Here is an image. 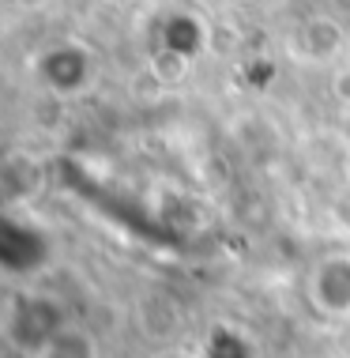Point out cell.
Returning <instances> with one entry per match:
<instances>
[{"mask_svg":"<svg viewBox=\"0 0 350 358\" xmlns=\"http://www.w3.org/2000/svg\"><path fill=\"white\" fill-rule=\"evenodd\" d=\"M309 298L324 309V313H350V260L332 257L320 260L316 272L309 275Z\"/></svg>","mask_w":350,"mask_h":358,"instance_id":"1","label":"cell"},{"mask_svg":"<svg viewBox=\"0 0 350 358\" xmlns=\"http://www.w3.org/2000/svg\"><path fill=\"white\" fill-rule=\"evenodd\" d=\"M136 321H140V332L147 336V340L166 347L173 336L181 332L184 313L170 294H147V298H140V306H136Z\"/></svg>","mask_w":350,"mask_h":358,"instance_id":"2","label":"cell"},{"mask_svg":"<svg viewBox=\"0 0 350 358\" xmlns=\"http://www.w3.org/2000/svg\"><path fill=\"white\" fill-rule=\"evenodd\" d=\"M34 358H102V347L87 328L80 324H61L42 340Z\"/></svg>","mask_w":350,"mask_h":358,"instance_id":"3","label":"cell"},{"mask_svg":"<svg viewBox=\"0 0 350 358\" xmlns=\"http://www.w3.org/2000/svg\"><path fill=\"white\" fill-rule=\"evenodd\" d=\"M305 42H309V50H313L316 61H324V57H332V53L339 50L343 34H339V27L332 23V19H309V27H305Z\"/></svg>","mask_w":350,"mask_h":358,"instance_id":"4","label":"cell"},{"mask_svg":"<svg viewBox=\"0 0 350 358\" xmlns=\"http://www.w3.org/2000/svg\"><path fill=\"white\" fill-rule=\"evenodd\" d=\"M154 358H192V355H189V351H181V347H162V351L154 355Z\"/></svg>","mask_w":350,"mask_h":358,"instance_id":"5","label":"cell"},{"mask_svg":"<svg viewBox=\"0 0 350 358\" xmlns=\"http://www.w3.org/2000/svg\"><path fill=\"white\" fill-rule=\"evenodd\" d=\"M12 4L27 8V12H38V8H45V4H50V0H12Z\"/></svg>","mask_w":350,"mask_h":358,"instance_id":"6","label":"cell"}]
</instances>
